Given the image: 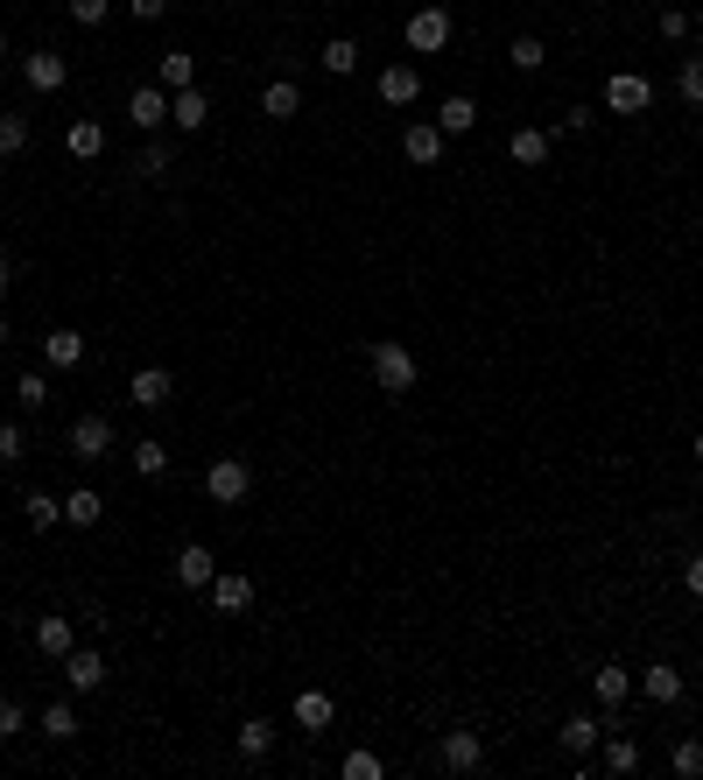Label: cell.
<instances>
[{"instance_id":"39","label":"cell","mask_w":703,"mask_h":780,"mask_svg":"<svg viewBox=\"0 0 703 780\" xmlns=\"http://www.w3.org/2000/svg\"><path fill=\"white\" fill-rule=\"evenodd\" d=\"M507 56H514V71H542L548 43H542V35H514V50H507Z\"/></svg>"},{"instance_id":"18","label":"cell","mask_w":703,"mask_h":780,"mask_svg":"<svg viewBox=\"0 0 703 780\" xmlns=\"http://www.w3.org/2000/svg\"><path fill=\"white\" fill-rule=\"evenodd\" d=\"M598 738H605V725H598V717H584V710H577V717H563L556 746H563L569 759H592V752H598Z\"/></svg>"},{"instance_id":"32","label":"cell","mask_w":703,"mask_h":780,"mask_svg":"<svg viewBox=\"0 0 703 780\" xmlns=\"http://www.w3.org/2000/svg\"><path fill=\"white\" fill-rule=\"evenodd\" d=\"M78 731H85V725H78V710H71L64 696H56L50 710H43V738H50V746H71V738H78Z\"/></svg>"},{"instance_id":"49","label":"cell","mask_w":703,"mask_h":780,"mask_svg":"<svg viewBox=\"0 0 703 780\" xmlns=\"http://www.w3.org/2000/svg\"><path fill=\"white\" fill-rule=\"evenodd\" d=\"M8 338H14V323H8V310H0V345H8Z\"/></svg>"},{"instance_id":"22","label":"cell","mask_w":703,"mask_h":780,"mask_svg":"<svg viewBox=\"0 0 703 780\" xmlns=\"http://www.w3.org/2000/svg\"><path fill=\"white\" fill-rule=\"evenodd\" d=\"M43 366H56V373L85 366V338L71 331V323H64V331H50V338H43Z\"/></svg>"},{"instance_id":"44","label":"cell","mask_w":703,"mask_h":780,"mask_svg":"<svg viewBox=\"0 0 703 780\" xmlns=\"http://www.w3.org/2000/svg\"><path fill=\"white\" fill-rule=\"evenodd\" d=\"M661 35H669V43H682V35H690V14H682V8H661V22H654Z\"/></svg>"},{"instance_id":"35","label":"cell","mask_w":703,"mask_h":780,"mask_svg":"<svg viewBox=\"0 0 703 780\" xmlns=\"http://www.w3.org/2000/svg\"><path fill=\"white\" fill-rule=\"evenodd\" d=\"M338 773H345V780H380V773H387V759L366 752V746H352L345 759H338Z\"/></svg>"},{"instance_id":"33","label":"cell","mask_w":703,"mask_h":780,"mask_svg":"<svg viewBox=\"0 0 703 780\" xmlns=\"http://www.w3.org/2000/svg\"><path fill=\"white\" fill-rule=\"evenodd\" d=\"M317 64H324L331 78H352V71H359V43H352V35H331V43L317 50Z\"/></svg>"},{"instance_id":"4","label":"cell","mask_w":703,"mask_h":780,"mask_svg":"<svg viewBox=\"0 0 703 780\" xmlns=\"http://www.w3.org/2000/svg\"><path fill=\"white\" fill-rule=\"evenodd\" d=\"M450 43V8H436V0H423V8L408 14V50L415 56H436Z\"/></svg>"},{"instance_id":"38","label":"cell","mask_w":703,"mask_h":780,"mask_svg":"<svg viewBox=\"0 0 703 780\" xmlns=\"http://www.w3.org/2000/svg\"><path fill=\"white\" fill-rule=\"evenodd\" d=\"M29 148V113H0V156H22Z\"/></svg>"},{"instance_id":"40","label":"cell","mask_w":703,"mask_h":780,"mask_svg":"<svg viewBox=\"0 0 703 780\" xmlns=\"http://www.w3.org/2000/svg\"><path fill=\"white\" fill-rule=\"evenodd\" d=\"M14 402H22V408H50V373H22V380H14Z\"/></svg>"},{"instance_id":"43","label":"cell","mask_w":703,"mask_h":780,"mask_svg":"<svg viewBox=\"0 0 703 780\" xmlns=\"http://www.w3.org/2000/svg\"><path fill=\"white\" fill-rule=\"evenodd\" d=\"M113 14V0H71V22H85V29H99Z\"/></svg>"},{"instance_id":"52","label":"cell","mask_w":703,"mask_h":780,"mask_svg":"<svg viewBox=\"0 0 703 780\" xmlns=\"http://www.w3.org/2000/svg\"><path fill=\"white\" fill-rule=\"evenodd\" d=\"M696 29H703V14H696Z\"/></svg>"},{"instance_id":"42","label":"cell","mask_w":703,"mask_h":780,"mask_svg":"<svg viewBox=\"0 0 703 780\" xmlns=\"http://www.w3.org/2000/svg\"><path fill=\"white\" fill-rule=\"evenodd\" d=\"M29 731V710L14 696H0V746H8V738H22Z\"/></svg>"},{"instance_id":"50","label":"cell","mask_w":703,"mask_h":780,"mask_svg":"<svg viewBox=\"0 0 703 780\" xmlns=\"http://www.w3.org/2000/svg\"><path fill=\"white\" fill-rule=\"evenodd\" d=\"M8 50H14V43H8V35H0V64H14V56H8Z\"/></svg>"},{"instance_id":"27","label":"cell","mask_w":703,"mask_h":780,"mask_svg":"<svg viewBox=\"0 0 703 780\" xmlns=\"http://www.w3.org/2000/svg\"><path fill=\"white\" fill-rule=\"evenodd\" d=\"M64 521H71V527H99V521H106V500H99L92 485H71V492H64Z\"/></svg>"},{"instance_id":"20","label":"cell","mask_w":703,"mask_h":780,"mask_svg":"<svg viewBox=\"0 0 703 780\" xmlns=\"http://www.w3.org/2000/svg\"><path fill=\"white\" fill-rule=\"evenodd\" d=\"M598 773H640V738L605 731V738H598Z\"/></svg>"},{"instance_id":"34","label":"cell","mask_w":703,"mask_h":780,"mask_svg":"<svg viewBox=\"0 0 703 780\" xmlns=\"http://www.w3.org/2000/svg\"><path fill=\"white\" fill-rule=\"evenodd\" d=\"M135 471H141V479H162V471H169V444H162V436H141V444H135Z\"/></svg>"},{"instance_id":"31","label":"cell","mask_w":703,"mask_h":780,"mask_svg":"<svg viewBox=\"0 0 703 780\" xmlns=\"http://www.w3.org/2000/svg\"><path fill=\"white\" fill-rule=\"evenodd\" d=\"M436 127H444V141H450V135H471V127H479V106H471L465 92H450V99L436 106Z\"/></svg>"},{"instance_id":"23","label":"cell","mask_w":703,"mask_h":780,"mask_svg":"<svg viewBox=\"0 0 703 780\" xmlns=\"http://www.w3.org/2000/svg\"><path fill=\"white\" fill-rule=\"evenodd\" d=\"M275 725H268V717H246V725H239V759H246V767H260V759H268L275 752Z\"/></svg>"},{"instance_id":"3","label":"cell","mask_w":703,"mask_h":780,"mask_svg":"<svg viewBox=\"0 0 703 780\" xmlns=\"http://www.w3.org/2000/svg\"><path fill=\"white\" fill-rule=\"evenodd\" d=\"M204 492H212V506H239L246 492H254V471H246V458H212V471H204Z\"/></svg>"},{"instance_id":"28","label":"cell","mask_w":703,"mask_h":780,"mask_svg":"<svg viewBox=\"0 0 703 780\" xmlns=\"http://www.w3.org/2000/svg\"><path fill=\"white\" fill-rule=\"evenodd\" d=\"M156 85H162V92H190V85H198V56H190V50H169L162 64H156Z\"/></svg>"},{"instance_id":"10","label":"cell","mask_w":703,"mask_h":780,"mask_svg":"<svg viewBox=\"0 0 703 780\" xmlns=\"http://www.w3.org/2000/svg\"><path fill=\"white\" fill-rule=\"evenodd\" d=\"M22 78H29V92H64V85H71V56L29 50V56H22Z\"/></svg>"},{"instance_id":"1","label":"cell","mask_w":703,"mask_h":780,"mask_svg":"<svg viewBox=\"0 0 703 780\" xmlns=\"http://www.w3.org/2000/svg\"><path fill=\"white\" fill-rule=\"evenodd\" d=\"M366 366H373V387H380V394H408L415 373H423L402 338H373V345H366Z\"/></svg>"},{"instance_id":"14","label":"cell","mask_w":703,"mask_h":780,"mask_svg":"<svg viewBox=\"0 0 703 780\" xmlns=\"http://www.w3.org/2000/svg\"><path fill=\"white\" fill-rule=\"evenodd\" d=\"M373 92H380L387 106H415V99H423V71H415V64H387V71L373 78Z\"/></svg>"},{"instance_id":"48","label":"cell","mask_w":703,"mask_h":780,"mask_svg":"<svg viewBox=\"0 0 703 780\" xmlns=\"http://www.w3.org/2000/svg\"><path fill=\"white\" fill-rule=\"evenodd\" d=\"M8 289H14V260L0 254V296H8Z\"/></svg>"},{"instance_id":"8","label":"cell","mask_w":703,"mask_h":780,"mask_svg":"<svg viewBox=\"0 0 703 780\" xmlns=\"http://www.w3.org/2000/svg\"><path fill=\"white\" fill-rule=\"evenodd\" d=\"M64 682H71V696L106 690V654H99V647H71V654H64Z\"/></svg>"},{"instance_id":"46","label":"cell","mask_w":703,"mask_h":780,"mask_svg":"<svg viewBox=\"0 0 703 780\" xmlns=\"http://www.w3.org/2000/svg\"><path fill=\"white\" fill-rule=\"evenodd\" d=\"M127 14H135V22H162L169 0H127Z\"/></svg>"},{"instance_id":"29","label":"cell","mask_w":703,"mask_h":780,"mask_svg":"<svg viewBox=\"0 0 703 780\" xmlns=\"http://www.w3.org/2000/svg\"><path fill=\"white\" fill-rule=\"evenodd\" d=\"M169 169H177V141L148 135V148H141V156H135V177H148V183H162Z\"/></svg>"},{"instance_id":"17","label":"cell","mask_w":703,"mask_h":780,"mask_svg":"<svg viewBox=\"0 0 703 780\" xmlns=\"http://www.w3.org/2000/svg\"><path fill=\"white\" fill-rule=\"evenodd\" d=\"M35 647H43L50 661H64L71 647H78V626H71V612H43V619H35Z\"/></svg>"},{"instance_id":"19","label":"cell","mask_w":703,"mask_h":780,"mask_svg":"<svg viewBox=\"0 0 703 780\" xmlns=\"http://www.w3.org/2000/svg\"><path fill=\"white\" fill-rule=\"evenodd\" d=\"M640 696L648 703H682V669L675 661H648V669H640Z\"/></svg>"},{"instance_id":"36","label":"cell","mask_w":703,"mask_h":780,"mask_svg":"<svg viewBox=\"0 0 703 780\" xmlns=\"http://www.w3.org/2000/svg\"><path fill=\"white\" fill-rule=\"evenodd\" d=\"M675 92H682V106H703V56H682L675 64Z\"/></svg>"},{"instance_id":"6","label":"cell","mask_w":703,"mask_h":780,"mask_svg":"<svg viewBox=\"0 0 703 780\" xmlns=\"http://www.w3.org/2000/svg\"><path fill=\"white\" fill-rule=\"evenodd\" d=\"M212 612H225V619H239V612H254V577H246V569H219L212 577Z\"/></svg>"},{"instance_id":"41","label":"cell","mask_w":703,"mask_h":780,"mask_svg":"<svg viewBox=\"0 0 703 780\" xmlns=\"http://www.w3.org/2000/svg\"><path fill=\"white\" fill-rule=\"evenodd\" d=\"M29 458V429L22 423H0V464H22Z\"/></svg>"},{"instance_id":"21","label":"cell","mask_w":703,"mask_h":780,"mask_svg":"<svg viewBox=\"0 0 703 780\" xmlns=\"http://www.w3.org/2000/svg\"><path fill=\"white\" fill-rule=\"evenodd\" d=\"M548 148H556V135H548V127H514L507 156H514L521 169H542V162H548Z\"/></svg>"},{"instance_id":"16","label":"cell","mask_w":703,"mask_h":780,"mask_svg":"<svg viewBox=\"0 0 703 780\" xmlns=\"http://www.w3.org/2000/svg\"><path fill=\"white\" fill-rule=\"evenodd\" d=\"M592 696L605 703V710H626V696H633V669H626V661H605V669H592Z\"/></svg>"},{"instance_id":"11","label":"cell","mask_w":703,"mask_h":780,"mask_svg":"<svg viewBox=\"0 0 703 780\" xmlns=\"http://www.w3.org/2000/svg\"><path fill=\"white\" fill-rule=\"evenodd\" d=\"M402 156L415 169H436V162H444V127H436V120H408L402 127Z\"/></svg>"},{"instance_id":"13","label":"cell","mask_w":703,"mask_h":780,"mask_svg":"<svg viewBox=\"0 0 703 780\" xmlns=\"http://www.w3.org/2000/svg\"><path fill=\"white\" fill-rule=\"evenodd\" d=\"M169 394H177V373L169 366H141L135 380H127V402L135 408H169Z\"/></svg>"},{"instance_id":"7","label":"cell","mask_w":703,"mask_h":780,"mask_svg":"<svg viewBox=\"0 0 703 780\" xmlns=\"http://www.w3.org/2000/svg\"><path fill=\"white\" fill-rule=\"evenodd\" d=\"M436 759H444V773H479L486 767V738L479 731H444V746H436Z\"/></svg>"},{"instance_id":"37","label":"cell","mask_w":703,"mask_h":780,"mask_svg":"<svg viewBox=\"0 0 703 780\" xmlns=\"http://www.w3.org/2000/svg\"><path fill=\"white\" fill-rule=\"evenodd\" d=\"M669 767L682 780H703V738H675V752H669Z\"/></svg>"},{"instance_id":"51","label":"cell","mask_w":703,"mask_h":780,"mask_svg":"<svg viewBox=\"0 0 703 780\" xmlns=\"http://www.w3.org/2000/svg\"><path fill=\"white\" fill-rule=\"evenodd\" d=\"M690 450H696V464H703V429H696V444H690Z\"/></svg>"},{"instance_id":"25","label":"cell","mask_w":703,"mask_h":780,"mask_svg":"<svg viewBox=\"0 0 703 780\" xmlns=\"http://www.w3.org/2000/svg\"><path fill=\"white\" fill-rule=\"evenodd\" d=\"M331 717H338V703L324 690H302L296 696V731H331Z\"/></svg>"},{"instance_id":"15","label":"cell","mask_w":703,"mask_h":780,"mask_svg":"<svg viewBox=\"0 0 703 780\" xmlns=\"http://www.w3.org/2000/svg\"><path fill=\"white\" fill-rule=\"evenodd\" d=\"M169 120H177V135H198V127H212V92H169Z\"/></svg>"},{"instance_id":"9","label":"cell","mask_w":703,"mask_h":780,"mask_svg":"<svg viewBox=\"0 0 703 780\" xmlns=\"http://www.w3.org/2000/svg\"><path fill=\"white\" fill-rule=\"evenodd\" d=\"M127 120H135L141 135H162V127H169V92L162 85H135V92H127Z\"/></svg>"},{"instance_id":"30","label":"cell","mask_w":703,"mask_h":780,"mask_svg":"<svg viewBox=\"0 0 703 780\" xmlns=\"http://www.w3.org/2000/svg\"><path fill=\"white\" fill-rule=\"evenodd\" d=\"M260 113H268V120H296V113H302V85L296 78H275L268 92H260Z\"/></svg>"},{"instance_id":"5","label":"cell","mask_w":703,"mask_h":780,"mask_svg":"<svg viewBox=\"0 0 703 780\" xmlns=\"http://www.w3.org/2000/svg\"><path fill=\"white\" fill-rule=\"evenodd\" d=\"M64 444H71V458H78V464H99V458H113V423H106V415H78Z\"/></svg>"},{"instance_id":"47","label":"cell","mask_w":703,"mask_h":780,"mask_svg":"<svg viewBox=\"0 0 703 780\" xmlns=\"http://www.w3.org/2000/svg\"><path fill=\"white\" fill-rule=\"evenodd\" d=\"M682 584H690V598L703 605V548H696V556H690V563H682Z\"/></svg>"},{"instance_id":"45","label":"cell","mask_w":703,"mask_h":780,"mask_svg":"<svg viewBox=\"0 0 703 780\" xmlns=\"http://www.w3.org/2000/svg\"><path fill=\"white\" fill-rule=\"evenodd\" d=\"M592 120H598V113H584V106H569V113H563V120H556V135H584V127H592Z\"/></svg>"},{"instance_id":"24","label":"cell","mask_w":703,"mask_h":780,"mask_svg":"<svg viewBox=\"0 0 703 780\" xmlns=\"http://www.w3.org/2000/svg\"><path fill=\"white\" fill-rule=\"evenodd\" d=\"M22 521L35 535H50V527H64V500L56 492H22Z\"/></svg>"},{"instance_id":"12","label":"cell","mask_w":703,"mask_h":780,"mask_svg":"<svg viewBox=\"0 0 703 780\" xmlns=\"http://www.w3.org/2000/svg\"><path fill=\"white\" fill-rule=\"evenodd\" d=\"M212 577H219V556L204 542H183L177 548V584L183 591H212Z\"/></svg>"},{"instance_id":"26","label":"cell","mask_w":703,"mask_h":780,"mask_svg":"<svg viewBox=\"0 0 703 780\" xmlns=\"http://www.w3.org/2000/svg\"><path fill=\"white\" fill-rule=\"evenodd\" d=\"M64 148H71L78 162H99V156H106V127H99V120H71V127H64Z\"/></svg>"},{"instance_id":"2","label":"cell","mask_w":703,"mask_h":780,"mask_svg":"<svg viewBox=\"0 0 703 780\" xmlns=\"http://www.w3.org/2000/svg\"><path fill=\"white\" fill-rule=\"evenodd\" d=\"M648 106H654L648 71H613V78H605V113H626V120H633V113H648Z\"/></svg>"}]
</instances>
